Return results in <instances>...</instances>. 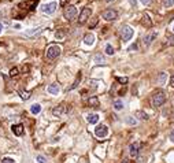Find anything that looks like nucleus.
<instances>
[{
  "mask_svg": "<svg viewBox=\"0 0 174 163\" xmlns=\"http://www.w3.org/2000/svg\"><path fill=\"white\" fill-rule=\"evenodd\" d=\"M166 101V93L163 92V90H156L151 97V106L152 108H158V107H160Z\"/></svg>",
  "mask_w": 174,
  "mask_h": 163,
  "instance_id": "obj_1",
  "label": "nucleus"
},
{
  "mask_svg": "<svg viewBox=\"0 0 174 163\" xmlns=\"http://www.w3.org/2000/svg\"><path fill=\"white\" fill-rule=\"evenodd\" d=\"M60 52H62V48H60L59 45L52 44V45L48 47V50H47V52H45V56H47L48 60H54L55 58H58L59 55H60Z\"/></svg>",
  "mask_w": 174,
  "mask_h": 163,
  "instance_id": "obj_2",
  "label": "nucleus"
},
{
  "mask_svg": "<svg viewBox=\"0 0 174 163\" xmlns=\"http://www.w3.org/2000/svg\"><path fill=\"white\" fill-rule=\"evenodd\" d=\"M77 14H78V10L75 6H66L63 10V17L67 21H73L74 18L77 17Z\"/></svg>",
  "mask_w": 174,
  "mask_h": 163,
  "instance_id": "obj_3",
  "label": "nucleus"
},
{
  "mask_svg": "<svg viewBox=\"0 0 174 163\" xmlns=\"http://www.w3.org/2000/svg\"><path fill=\"white\" fill-rule=\"evenodd\" d=\"M119 36L124 41H129L133 37V29L130 28L129 25H124L122 28L119 29Z\"/></svg>",
  "mask_w": 174,
  "mask_h": 163,
  "instance_id": "obj_4",
  "label": "nucleus"
},
{
  "mask_svg": "<svg viewBox=\"0 0 174 163\" xmlns=\"http://www.w3.org/2000/svg\"><path fill=\"white\" fill-rule=\"evenodd\" d=\"M156 36H158L156 30H151V32L145 33V36L143 37V44H144V47H150L152 44V41L156 39Z\"/></svg>",
  "mask_w": 174,
  "mask_h": 163,
  "instance_id": "obj_5",
  "label": "nucleus"
},
{
  "mask_svg": "<svg viewBox=\"0 0 174 163\" xmlns=\"http://www.w3.org/2000/svg\"><path fill=\"white\" fill-rule=\"evenodd\" d=\"M92 15V10H90L89 7H85V8H82V11L80 12V17H78V23L80 25H84L88 19H89V17Z\"/></svg>",
  "mask_w": 174,
  "mask_h": 163,
  "instance_id": "obj_6",
  "label": "nucleus"
},
{
  "mask_svg": "<svg viewBox=\"0 0 174 163\" xmlns=\"http://www.w3.org/2000/svg\"><path fill=\"white\" fill-rule=\"evenodd\" d=\"M101 17L104 18L106 21H115V19L118 18V12H117V10L108 8V10H106V11H103Z\"/></svg>",
  "mask_w": 174,
  "mask_h": 163,
  "instance_id": "obj_7",
  "label": "nucleus"
},
{
  "mask_svg": "<svg viewBox=\"0 0 174 163\" xmlns=\"http://www.w3.org/2000/svg\"><path fill=\"white\" fill-rule=\"evenodd\" d=\"M140 148H141V143H132L129 147V153H130V156H133V158H137L139 156V153H140Z\"/></svg>",
  "mask_w": 174,
  "mask_h": 163,
  "instance_id": "obj_8",
  "label": "nucleus"
},
{
  "mask_svg": "<svg viewBox=\"0 0 174 163\" xmlns=\"http://www.w3.org/2000/svg\"><path fill=\"white\" fill-rule=\"evenodd\" d=\"M95 134L97 136L99 139H103V137H106V136L108 134V128H107L106 125H99V126H96Z\"/></svg>",
  "mask_w": 174,
  "mask_h": 163,
  "instance_id": "obj_9",
  "label": "nucleus"
},
{
  "mask_svg": "<svg viewBox=\"0 0 174 163\" xmlns=\"http://www.w3.org/2000/svg\"><path fill=\"white\" fill-rule=\"evenodd\" d=\"M56 1H52V3H48V4H44V6L41 7V11L44 12V14H54L56 10Z\"/></svg>",
  "mask_w": 174,
  "mask_h": 163,
  "instance_id": "obj_10",
  "label": "nucleus"
},
{
  "mask_svg": "<svg viewBox=\"0 0 174 163\" xmlns=\"http://www.w3.org/2000/svg\"><path fill=\"white\" fill-rule=\"evenodd\" d=\"M39 4V1L37 0H33V1H30V0H28V1H22V3H19V6H18V8H23L25 10V7H28L26 10H34V7Z\"/></svg>",
  "mask_w": 174,
  "mask_h": 163,
  "instance_id": "obj_11",
  "label": "nucleus"
},
{
  "mask_svg": "<svg viewBox=\"0 0 174 163\" xmlns=\"http://www.w3.org/2000/svg\"><path fill=\"white\" fill-rule=\"evenodd\" d=\"M11 130L12 133L15 136H23L25 130H23V125L22 124H17V125H12L11 126Z\"/></svg>",
  "mask_w": 174,
  "mask_h": 163,
  "instance_id": "obj_12",
  "label": "nucleus"
},
{
  "mask_svg": "<svg viewBox=\"0 0 174 163\" xmlns=\"http://www.w3.org/2000/svg\"><path fill=\"white\" fill-rule=\"evenodd\" d=\"M66 111V108H65V104H59V106H56L55 108H52V115H55V117H60L63 115Z\"/></svg>",
  "mask_w": 174,
  "mask_h": 163,
  "instance_id": "obj_13",
  "label": "nucleus"
},
{
  "mask_svg": "<svg viewBox=\"0 0 174 163\" xmlns=\"http://www.w3.org/2000/svg\"><path fill=\"white\" fill-rule=\"evenodd\" d=\"M141 25L147 29H150L152 26V21L150 19V15H148V14H144V15H143V18H141Z\"/></svg>",
  "mask_w": 174,
  "mask_h": 163,
  "instance_id": "obj_14",
  "label": "nucleus"
},
{
  "mask_svg": "<svg viewBox=\"0 0 174 163\" xmlns=\"http://www.w3.org/2000/svg\"><path fill=\"white\" fill-rule=\"evenodd\" d=\"M47 90H48V93H51V95H58L59 90H60V88H59V85L56 84V82H54V84L48 85Z\"/></svg>",
  "mask_w": 174,
  "mask_h": 163,
  "instance_id": "obj_15",
  "label": "nucleus"
},
{
  "mask_svg": "<svg viewBox=\"0 0 174 163\" xmlns=\"http://www.w3.org/2000/svg\"><path fill=\"white\" fill-rule=\"evenodd\" d=\"M84 43L86 45H93V43H95V36L92 33H88L84 36Z\"/></svg>",
  "mask_w": 174,
  "mask_h": 163,
  "instance_id": "obj_16",
  "label": "nucleus"
},
{
  "mask_svg": "<svg viewBox=\"0 0 174 163\" xmlns=\"http://www.w3.org/2000/svg\"><path fill=\"white\" fill-rule=\"evenodd\" d=\"M88 104H89V107H99V104H100V101H99V99L96 97V96H90L89 99H88Z\"/></svg>",
  "mask_w": 174,
  "mask_h": 163,
  "instance_id": "obj_17",
  "label": "nucleus"
},
{
  "mask_svg": "<svg viewBox=\"0 0 174 163\" xmlns=\"http://www.w3.org/2000/svg\"><path fill=\"white\" fill-rule=\"evenodd\" d=\"M86 121H88L89 124L95 125L99 122V115H97V114H89V115L86 117Z\"/></svg>",
  "mask_w": 174,
  "mask_h": 163,
  "instance_id": "obj_18",
  "label": "nucleus"
},
{
  "mask_svg": "<svg viewBox=\"0 0 174 163\" xmlns=\"http://www.w3.org/2000/svg\"><path fill=\"white\" fill-rule=\"evenodd\" d=\"M135 115H136V118L141 119V121H147V119H148V114H147L145 111H143V110H139V111H136Z\"/></svg>",
  "mask_w": 174,
  "mask_h": 163,
  "instance_id": "obj_19",
  "label": "nucleus"
},
{
  "mask_svg": "<svg viewBox=\"0 0 174 163\" xmlns=\"http://www.w3.org/2000/svg\"><path fill=\"white\" fill-rule=\"evenodd\" d=\"M166 78H167V74L164 73V71H162V73H159V74H158V77H156V82H158V84H160V85H163L164 82H166Z\"/></svg>",
  "mask_w": 174,
  "mask_h": 163,
  "instance_id": "obj_20",
  "label": "nucleus"
},
{
  "mask_svg": "<svg viewBox=\"0 0 174 163\" xmlns=\"http://www.w3.org/2000/svg\"><path fill=\"white\" fill-rule=\"evenodd\" d=\"M40 111H41V106H40V104H37V103H34L33 106L30 107V113L34 114V115L40 114Z\"/></svg>",
  "mask_w": 174,
  "mask_h": 163,
  "instance_id": "obj_21",
  "label": "nucleus"
},
{
  "mask_svg": "<svg viewBox=\"0 0 174 163\" xmlns=\"http://www.w3.org/2000/svg\"><path fill=\"white\" fill-rule=\"evenodd\" d=\"M65 36H66V30H65V29H59V30H56L55 32V37L58 40L65 39Z\"/></svg>",
  "mask_w": 174,
  "mask_h": 163,
  "instance_id": "obj_22",
  "label": "nucleus"
},
{
  "mask_svg": "<svg viewBox=\"0 0 174 163\" xmlns=\"http://www.w3.org/2000/svg\"><path fill=\"white\" fill-rule=\"evenodd\" d=\"M18 93H19V96L22 97L23 100H28L29 97H30V92H26V90H23V89H19Z\"/></svg>",
  "mask_w": 174,
  "mask_h": 163,
  "instance_id": "obj_23",
  "label": "nucleus"
},
{
  "mask_svg": "<svg viewBox=\"0 0 174 163\" xmlns=\"http://www.w3.org/2000/svg\"><path fill=\"white\" fill-rule=\"evenodd\" d=\"M95 62L97 63V65H104V63H106V59H104L103 55L99 54V55H96V56H95Z\"/></svg>",
  "mask_w": 174,
  "mask_h": 163,
  "instance_id": "obj_24",
  "label": "nucleus"
},
{
  "mask_svg": "<svg viewBox=\"0 0 174 163\" xmlns=\"http://www.w3.org/2000/svg\"><path fill=\"white\" fill-rule=\"evenodd\" d=\"M114 108H115L117 111L122 110V108H124V101L122 100H115L114 101Z\"/></svg>",
  "mask_w": 174,
  "mask_h": 163,
  "instance_id": "obj_25",
  "label": "nucleus"
},
{
  "mask_svg": "<svg viewBox=\"0 0 174 163\" xmlns=\"http://www.w3.org/2000/svg\"><path fill=\"white\" fill-rule=\"evenodd\" d=\"M80 81H81V73H78V75H77V78H75V81L73 82V85L69 88V89L71 90V89H75L77 86H78V84H80Z\"/></svg>",
  "mask_w": 174,
  "mask_h": 163,
  "instance_id": "obj_26",
  "label": "nucleus"
},
{
  "mask_svg": "<svg viewBox=\"0 0 174 163\" xmlns=\"http://www.w3.org/2000/svg\"><path fill=\"white\" fill-rule=\"evenodd\" d=\"M126 124L130 125V126H135V125H137V119L133 118V117H126Z\"/></svg>",
  "mask_w": 174,
  "mask_h": 163,
  "instance_id": "obj_27",
  "label": "nucleus"
},
{
  "mask_svg": "<svg viewBox=\"0 0 174 163\" xmlns=\"http://www.w3.org/2000/svg\"><path fill=\"white\" fill-rule=\"evenodd\" d=\"M43 29L41 28H37V29H32V30H29V32H26L25 33V36H34V34H37V33H40Z\"/></svg>",
  "mask_w": 174,
  "mask_h": 163,
  "instance_id": "obj_28",
  "label": "nucleus"
},
{
  "mask_svg": "<svg viewBox=\"0 0 174 163\" xmlns=\"http://www.w3.org/2000/svg\"><path fill=\"white\" fill-rule=\"evenodd\" d=\"M106 54H107V55H114V48H112L111 44L106 45Z\"/></svg>",
  "mask_w": 174,
  "mask_h": 163,
  "instance_id": "obj_29",
  "label": "nucleus"
},
{
  "mask_svg": "<svg viewBox=\"0 0 174 163\" xmlns=\"http://www.w3.org/2000/svg\"><path fill=\"white\" fill-rule=\"evenodd\" d=\"M163 6L164 7H173L174 6V0H162Z\"/></svg>",
  "mask_w": 174,
  "mask_h": 163,
  "instance_id": "obj_30",
  "label": "nucleus"
},
{
  "mask_svg": "<svg viewBox=\"0 0 174 163\" xmlns=\"http://www.w3.org/2000/svg\"><path fill=\"white\" fill-rule=\"evenodd\" d=\"M166 39L169 40V43H170V44L171 45H174V36L171 33H167V32H166Z\"/></svg>",
  "mask_w": 174,
  "mask_h": 163,
  "instance_id": "obj_31",
  "label": "nucleus"
},
{
  "mask_svg": "<svg viewBox=\"0 0 174 163\" xmlns=\"http://www.w3.org/2000/svg\"><path fill=\"white\" fill-rule=\"evenodd\" d=\"M18 73H19L18 67H12L11 70H10V77H15V75H18Z\"/></svg>",
  "mask_w": 174,
  "mask_h": 163,
  "instance_id": "obj_32",
  "label": "nucleus"
},
{
  "mask_svg": "<svg viewBox=\"0 0 174 163\" xmlns=\"http://www.w3.org/2000/svg\"><path fill=\"white\" fill-rule=\"evenodd\" d=\"M117 81L118 82H121V84H128V77H117Z\"/></svg>",
  "mask_w": 174,
  "mask_h": 163,
  "instance_id": "obj_33",
  "label": "nucleus"
},
{
  "mask_svg": "<svg viewBox=\"0 0 174 163\" xmlns=\"http://www.w3.org/2000/svg\"><path fill=\"white\" fill-rule=\"evenodd\" d=\"M137 50H139V45H137V43L132 44L129 48H128V51H129V52H132V51H137Z\"/></svg>",
  "mask_w": 174,
  "mask_h": 163,
  "instance_id": "obj_34",
  "label": "nucleus"
},
{
  "mask_svg": "<svg viewBox=\"0 0 174 163\" xmlns=\"http://www.w3.org/2000/svg\"><path fill=\"white\" fill-rule=\"evenodd\" d=\"M1 163H15V162H14V159H11V158H4L1 160Z\"/></svg>",
  "mask_w": 174,
  "mask_h": 163,
  "instance_id": "obj_35",
  "label": "nucleus"
},
{
  "mask_svg": "<svg viewBox=\"0 0 174 163\" xmlns=\"http://www.w3.org/2000/svg\"><path fill=\"white\" fill-rule=\"evenodd\" d=\"M37 162H40V163H47V160H45V158H44V156L39 155V156H37Z\"/></svg>",
  "mask_w": 174,
  "mask_h": 163,
  "instance_id": "obj_36",
  "label": "nucleus"
},
{
  "mask_svg": "<svg viewBox=\"0 0 174 163\" xmlns=\"http://www.w3.org/2000/svg\"><path fill=\"white\" fill-rule=\"evenodd\" d=\"M141 3H143L144 6H150L152 3V0H141Z\"/></svg>",
  "mask_w": 174,
  "mask_h": 163,
  "instance_id": "obj_37",
  "label": "nucleus"
},
{
  "mask_svg": "<svg viewBox=\"0 0 174 163\" xmlns=\"http://www.w3.org/2000/svg\"><path fill=\"white\" fill-rule=\"evenodd\" d=\"M97 21H99V18H97V17H96V18H93V22L90 23V28H93V26H95L96 23H97Z\"/></svg>",
  "mask_w": 174,
  "mask_h": 163,
  "instance_id": "obj_38",
  "label": "nucleus"
},
{
  "mask_svg": "<svg viewBox=\"0 0 174 163\" xmlns=\"http://www.w3.org/2000/svg\"><path fill=\"white\" fill-rule=\"evenodd\" d=\"M137 163H145V159H144V158L137 156Z\"/></svg>",
  "mask_w": 174,
  "mask_h": 163,
  "instance_id": "obj_39",
  "label": "nucleus"
},
{
  "mask_svg": "<svg viewBox=\"0 0 174 163\" xmlns=\"http://www.w3.org/2000/svg\"><path fill=\"white\" fill-rule=\"evenodd\" d=\"M170 140H171V141L174 143V129L171 130V132H170Z\"/></svg>",
  "mask_w": 174,
  "mask_h": 163,
  "instance_id": "obj_40",
  "label": "nucleus"
},
{
  "mask_svg": "<svg viewBox=\"0 0 174 163\" xmlns=\"http://www.w3.org/2000/svg\"><path fill=\"white\" fill-rule=\"evenodd\" d=\"M67 1H69V0H60V4H62V6H66V4H67Z\"/></svg>",
  "mask_w": 174,
  "mask_h": 163,
  "instance_id": "obj_41",
  "label": "nucleus"
},
{
  "mask_svg": "<svg viewBox=\"0 0 174 163\" xmlns=\"http://www.w3.org/2000/svg\"><path fill=\"white\" fill-rule=\"evenodd\" d=\"M170 84H171V86H174V74L171 75V79H170Z\"/></svg>",
  "mask_w": 174,
  "mask_h": 163,
  "instance_id": "obj_42",
  "label": "nucleus"
},
{
  "mask_svg": "<svg viewBox=\"0 0 174 163\" xmlns=\"http://www.w3.org/2000/svg\"><path fill=\"white\" fill-rule=\"evenodd\" d=\"M129 1H130L132 6H136V3H137V0H129Z\"/></svg>",
  "mask_w": 174,
  "mask_h": 163,
  "instance_id": "obj_43",
  "label": "nucleus"
},
{
  "mask_svg": "<svg viewBox=\"0 0 174 163\" xmlns=\"http://www.w3.org/2000/svg\"><path fill=\"white\" fill-rule=\"evenodd\" d=\"M121 163H129V159L128 158H125V159H122V162Z\"/></svg>",
  "mask_w": 174,
  "mask_h": 163,
  "instance_id": "obj_44",
  "label": "nucleus"
},
{
  "mask_svg": "<svg viewBox=\"0 0 174 163\" xmlns=\"http://www.w3.org/2000/svg\"><path fill=\"white\" fill-rule=\"evenodd\" d=\"M1 30H3V25H1V22H0V33H1Z\"/></svg>",
  "mask_w": 174,
  "mask_h": 163,
  "instance_id": "obj_45",
  "label": "nucleus"
},
{
  "mask_svg": "<svg viewBox=\"0 0 174 163\" xmlns=\"http://www.w3.org/2000/svg\"><path fill=\"white\" fill-rule=\"evenodd\" d=\"M107 3H111V1H114V0H106Z\"/></svg>",
  "mask_w": 174,
  "mask_h": 163,
  "instance_id": "obj_46",
  "label": "nucleus"
}]
</instances>
